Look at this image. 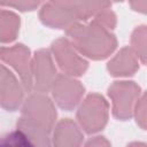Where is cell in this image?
Listing matches in <instances>:
<instances>
[{
    "mask_svg": "<svg viewBox=\"0 0 147 147\" xmlns=\"http://www.w3.org/2000/svg\"><path fill=\"white\" fill-rule=\"evenodd\" d=\"M127 147H147V144H144V142H132Z\"/></svg>",
    "mask_w": 147,
    "mask_h": 147,
    "instance_id": "7402d4cb",
    "label": "cell"
},
{
    "mask_svg": "<svg viewBox=\"0 0 147 147\" xmlns=\"http://www.w3.org/2000/svg\"><path fill=\"white\" fill-rule=\"evenodd\" d=\"M65 33L76 49L92 60L108 57L117 46V40L110 30L95 21L74 24L65 30Z\"/></svg>",
    "mask_w": 147,
    "mask_h": 147,
    "instance_id": "6da1fadb",
    "label": "cell"
},
{
    "mask_svg": "<svg viewBox=\"0 0 147 147\" xmlns=\"http://www.w3.org/2000/svg\"><path fill=\"white\" fill-rule=\"evenodd\" d=\"M33 90L36 93H47L52 90L53 83L57 77L56 68L47 49H39L32 59Z\"/></svg>",
    "mask_w": 147,
    "mask_h": 147,
    "instance_id": "9c48e42d",
    "label": "cell"
},
{
    "mask_svg": "<svg viewBox=\"0 0 147 147\" xmlns=\"http://www.w3.org/2000/svg\"><path fill=\"white\" fill-rule=\"evenodd\" d=\"M52 53L60 69L68 76H82L88 67V62L80 56L68 38H59L52 44Z\"/></svg>",
    "mask_w": 147,
    "mask_h": 147,
    "instance_id": "8992f818",
    "label": "cell"
},
{
    "mask_svg": "<svg viewBox=\"0 0 147 147\" xmlns=\"http://www.w3.org/2000/svg\"><path fill=\"white\" fill-rule=\"evenodd\" d=\"M107 69L111 76H131L139 69L138 57L131 47H124L108 62Z\"/></svg>",
    "mask_w": 147,
    "mask_h": 147,
    "instance_id": "7c38bea8",
    "label": "cell"
},
{
    "mask_svg": "<svg viewBox=\"0 0 147 147\" xmlns=\"http://www.w3.org/2000/svg\"><path fill=\"white\" fill-rule=\"evenodd\" d=\"M20 29V17L13 11L2 9L0 11V40L1 42L13 41Z\"/></svg>",
    "mask_w": 147,
    "mask_h": 147,
    "instance_id": "5bb4252c",
    "label": "cell"
},
{
    "mask_svg": "<svg viewBox=\"0 0 147 147\" xmlns=\"http://www.w3.org/2000/svg\"><path fill=\"white\" fill-rule=\"evenodd\" d=\"M84 147H111L110 142L105 137H94L90 139Z\"/></svg>",
    "mask_w": 147,
    "mask_h": 147,
    "instance_id": "ffe728a7",
    "label": "cell"
},
{
    "mask_svg": "<svg viewBox=\"0 0 147 147\" xmlns=\"http://www.w3.org/2000/svg\"><path fill=\"white\" fill-rule=\"evenodd\" d=\"M21 117L49 132L55 126L56 110L53 101L42 93L31 94L22 106Z\"/></svg>",
    "mask_w": 147,
    "mask_h": 147,
    "instance_id": "3957f363",
    "label": "cell"
},
{
    "mask_svg": "<svg viewBox=\"0 0 147 147\" xmlns=\"http://www.w3.org/2000/svg\"><path fill=\"white\" fill-rule=\"evenodd\" d=\"M0 57L3 63H7L15 69L25 91L30 92L33 90L32 59L30 57V51L26 46L17 44L11 47H1Z\"/></svg>",
    "mask_w": 147,
    "mask_h": 147,
    "instance_id": "52a82bcc",
    "label": "cell"
},
{
    "mask_svg": "<svg viewBox=\"0 0 147 147\" xmlns=\"http://www.w3.org/2000/svg\"><path fill=\"white\" fill-rule=\"evenodd\" d=\"M93 21H95L96 23L107 28L108 30H113L116 25V16L109 8H106V9L98 11L93 16Z\"/></svg>",
    "mask_w": 147,
    "mask_h": 147,
    "instance_id": "ac0fdd59",
    "label": "cell"
},
{
    "mask_svg": "<svg viewBox=\"0 0 147 147\" xmlns=\"http://www.w3.org/2000/svg\"><path fill=\"white\" fill-rule=\"evenodd\" d=\"M133 114H134L137 124L141 129L147 130V92H145L139 98Z\"/></svg>",
    "mask_w": 147,
    "mask_h": 147,
    "instance_id": "e0dca14e",
    "label": "cell"
},
{
    "mask_svg": "<svg viewBox=\"0 0 147 147\" xmlns=\"http://www.w3.org/2000/svg\"><path fill=\"white\" fill-rule=\"evenodd\" d=\"M131 49L144 64H147V25L134 29L131 36Z\"/></svg>",
    "mask_w": 147,
    "mask_h": 147,
    "instance_id": "9a60e30c",
    "label": "cell"
},
{
    "mask_svg": "<svg viewBox=\"0 0 147 147\" xmlns=\"http://www.w3.org/2000/svg\"><path fill=\"white\" fill-rule=\"evenodd\" d=\"M130 6L136 11L147 14V1H131Z\"/></svg>",
    "mask_w": 147,
    "mask_h": 147,
    "instance_id": "44dd1931",
    "label": "cell"
},
{
    "mask_svg": "<svg viewBox=\"0 0 147 147\" xmlns=\"http://www.w3.org/2000/svg\"><path fill=\"white\" fill-rule=\"evenodd\" d=\"M140 92V86L134 82H114L108 88V95L113 101V115L121 121L129 119L133 115Z\"/></svg>",
    "mask_w": 147,
    "mask_h": 147,
    "instance_id": "5b68a950",
    "label": "cell"
},
{
    "mask_svg": "<svg viewBox=\"0 0 147 147\" xmlns=\"http://www.w3.org/2000/svg\"><path fill=\"white\" fill-rule=\"evenodd\" d=\"M108 102L98 93L87 95L77 110V119L83 130L87 133H95L102 130L108 121Z\"/></svg>",
    "mask_w": 147,
    "mask_h": 147,
    "instance_id": "277c9868",
    "label": "cell"
},
{
    "mask_svg": "<svg viewBox=\"0 0 147 147\" xmlns=\"http://www.w3.org/2000/svg\"><path fill=\"white\" fill-rule=\"evenodd\" d=\"M82 142L83 133L72 119L64 118L55 125L53 132L54 147H80Z\"/></svg>",
    "mask_w": 147,
    "mask_h": 147,
    "instance_id": "8fae6325",
    "label": "cell"
},
{
    "mask_svg": "<svg viewBox=\"0 0 147 147\" xmlns=\"http://www.w3.org/2000/svg\"><path fill=\"white\" fill-rule=\"evenodd\" d=\"M0 102L1 107L8 111L16 110L24 98V86L20 84L14 74L1 64L0 69Z\"/></svg>",
    "mask_w": 147,
    "mask_h": 147,
    "instance_id": "30bf717a",
    "label": "cell"
},
{
    "mask_svg": "<svg viewBox=\"0 0 147 147\" xmlns=\"http://www.w3.org/2000/svg\"><path fill=\"white\" fill-rule=\"evenodd\" d=\"M110 3L87 1H49L40 8V21L54 29H68L74 24L88 20L98 11L109 8Z\"/></svg>",
    "mask_w": 147,
    "mask_h": 147,
    "instance_id": "7a4b0ae2",
    "label": "cell"
},
{
    "mask_svg": "<svg viewBox=\"0 0 147 147\" xmlns=\"http://www.w3.org/2000/svg\"><path fill=\"white\" fill-rule=\"evenodd\" d=\"M1 147H33V145L21 130L16 129L2 138Z\"/></svg>",
    "mask_w": 147,
    "mask_h": 147,
    "instance_id": "2e32d148",
    "label": "cell"
},
{
    "mask_svg": "<svg viewBox=\"0 0 147 147\" xmlns=\"http://www.w3.org/2000/svg\"><path fill=\"white\" fill-rule=\"evenodd\" d=\"M17 129L21 130L31 141L33 147H52L51 146V138H49V131L37 126L22 117L17 121Z\"/></svg>",
    "mask_w": 147,
    "mask_h": 147,
    "instance_id": "4fadbf2b",
    "label": "cell"
},
{
    "mask_svg": "<svg viewBox=\"0 0 147 147\" xmlns=\"http://www.w3.org/2000/svg\"><path fill=\"white\" fill-rule=\"evenodd\" d=\"M1 6H8V7H14L21 11H28V10H33L36 8L39 7L40 2L39 1H24V0H20V1H6V0H1L0 1Z\"/></svg>",
    "mask_w": 147,
    "mask_h": 147,
    "instance_id": "d6986e66",
    "label": "cell"
},
{
    "mask_svg": "<svg viewBox=\"0 0 147 147\" xmlns=\"http://www.w3.org/2000/svg\"><path fill=\"white\" fill-rule=\"evenodd\" d=\"M51 91L56 105L61 109L70 111L80 102L85 88L80 82L63 74L57 75Z\"/></svg>",
    "mask_w": 147,
    "mask_h": 147,
    "instance_id": "ba28073f",
    "label": "cell"
}]
</instances>
